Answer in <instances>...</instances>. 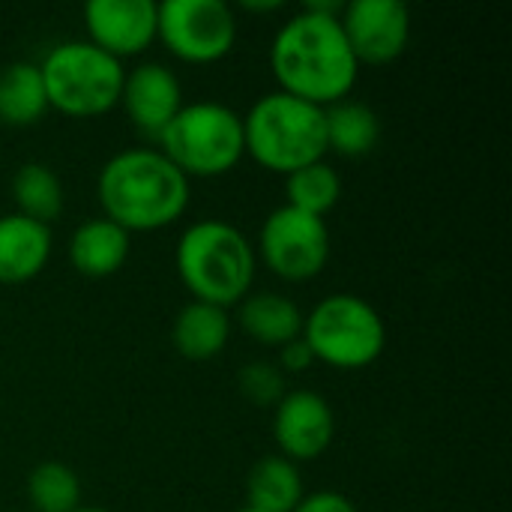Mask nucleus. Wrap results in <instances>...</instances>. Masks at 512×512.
Returning <instances> with one entry per match:
<instances>
[{"label":"nucleus","mask_w":512,"mask_h":512,"mask_svg":"<svg viewBox=\"0 0 512 512\" xmlns=\"http://www.w3.org/2000/svg\"><path fill=\"white\" fill-rule=\"evenodd\" d=\"M339 0H312L270 42V69L282 93L327 108L348 99L360 63L342 33Z\"/></svg>","instance_id":"obj_1"},{"label":"nucleus","mask_w":512,"mask_h":512,"mask_svg":"<svg viewBox=\"0 0 512 512\" xmlns=\"http://www.w3.org/2000/svg\"><path fill=\"white\" fill-rule=\"evenodd\" d=\"M96 198L105 219L144 234L174 225L189 207L192 186L159 147H129L99 168Z\"/></svg>","instance_id":"obj_2"},{"label":"nucleus","mask_w":512,"mask_h":512,"mask_svg":"<svg viewBox=\"0 0 512 512\" xmlns=\"http://www.w3.org/2000/svg\"><path fill=\"white\" fill-rule=\"evenodd\" d=\"M174 264L192 300L219 309L237 306L258 273L255 246L237 225L222 219L192 222L177 240Z\"/></svg>","instance_id":"obj_3"},{"label":"nucleus","mask_w":512,"mask_h":512,"mask_svg":"<svg viewBox=\"0 0 512 512\" xmlns=\"http://www.w3.org/2000/svg\"><path fill=\"white\" fill-rule=\"evenodd\" d=\"M243 144L255 165L282 177L324 162V108L282 90L264 93L243 114Z\"/></svg>","instance_id":"obj_4"},{"label":"nucleus","mask_w":512,"mask_h":512,"mask_svg":"<svg viewBox=\"0 0 512 512\" xmlns=\"http://www.w3.org/2000/svg\"><path fill=\"white\" fill-rule=\"evenodd\" d=\"M48 108L90 120L102 117L120 105V90L126 69L120 60L105 54L87 39H66L57 42L39 63Z\"/></svg>","instance_id":"obj_5"},{"label":"nucleus","mask_w":512,"mask_h":512,"mask_svg":"<svg viewBox=\"0 0 512 512\" xmlns=\"http://www.w3.org/2000/svg\"><path fill=\"white\" fill-rule=\"evenodd\" d=\"M159 150L183 177H222L246 156L243 114L222 102H183L177 117L156 138Z\"/></svg>","instance_id":"obj_6"},{"label":"nucleus","mask_w":512,"mask_h":512,"mask_svg":"<svg viewBox=\"0 0 512 512\" xmlns=\"http://www.w3.org/2000/svg\"><path fill=\"white\" fill-rule=\"evenodd\" d=\"M306 345L315 363L339 372H360L372 366L387 348V324L381 312L357 294H330L303 315Z\"/></svg>","instance_id":"obj_7"},{"label":"nucleus","mask_w":512,"mask_h":512,"mask_svg":"<svg viewBox=\"0 0 512 512\" xmlns=\"http://www.w3.org/2000/svg\"><path fill=\"white\" fill-rule=\"evenodd\" d=\"M156 39L189 66H210L231 54L237 15L225 0H162Z\"/></svg>","instance_id":"obj_8"},{"label":"nucleus","mask_w":512,"mask_h":512,"mask_svg":"<svg viewBox=\"0 0 512 512\" xmlns=\"http://www.w3.org/2000/svg\"><path fill=\"white\" fill-rule=\"evenodd\" d=\"M255 258L282 282H309L330 261V228L324 219L282 204L261 222Z\"/></svg>","instance_id":"obj_9"},{"label":"nucleus","mask_w":512,"mask_h":512,"mask_svg":"<svg viewBox=\"0 0 512 512\" xmlns=\"http://www.w3.org/2000/svg\"><path fill=\"white\" fill-rule=\"evenodd\" d=\"M339 24L360 66L393 63L411 42V9L402 0H351Z\"/></svg>","instance_id":"obj_10"},{"label":"nucleus","mask_w":512,"mask_h":512,"mask_svg":"<svg viewBox=\"0 0 512 512\" xmlns=\"http://www.w3.org/2000/svg\"><path fill=\"white\" fill-rule=\"evenodd\" d=\"M336 435L330 402L315 390H291L273 405V441L288 462H315Z\"/></svg>","instance_id":"obj_11"},{"label":"nucleus","mask_w":512,"mask_h":512,"mask_svg":"<svg viewBox=\"0 0 512 512\" xmlns=\"http://www.w3.org/2000/svg\"><path fill=\"white\" fill-rule=\"evenodd\" d=\"M87 42L114 60L138 57L156 42L159 3L153 0H90L84 6Z\"/></svg>","instance_id":"obj_12"},{"label":"nucleus","mask_w":512,"mask_h":512,"mask_svg":"<svg viewBox=\"0 0 512 512\" xmlns=\"http://www.w3.org/2000/svg\"><path fill=\"white\" fill-rule=\"evenodd\" d=\"M120 105L141 135L159 138L183 108V84L171 66L147 60L126 72Z\"/></svg>","instance_id":"obj_13"},{"label":"nucleus","mask_w":512,"mask_h":512,"mask_svg":"<svg viewBox=\"0 0 512 512\" xmlns=\"http://www.w3.org/2000/svg\"><path fill=\"white\" fill-rule=\"evenodd\" d=\"M51 225L21 213L0 216V285L33 282L51 261Z\"/></svg>","instance_id":"obj_14"},{"label":"nucleus","mask_w":512,"mask_h":512,"mask_svg":"<svg viewBox=\"0 0 512 512\" xmlns=\"http://www.w3.org/2000/svg\"><path fill=\"white\" fill-rule=\"evenodd\" d=\"M66 255L75 273L87 279H108L126 267L132 255V234L105 216L87 219L72 231Z\"/></svg>","instance_id":"obj_15"},{"label":"nucleus","mask_w":512,"mask_h":512,"mask_svg":"<svg viewBox=\"0 0 512 512\" xmlns=\"http://www.w3.org/2000/svg\"><path fill=\"white\" fill-rule=\"evenodd\" d=\"M237 324L252 342H258L264 348H282L303 333V312L285 294H276V291L252 294L249 291L237 303Z\"/></svg>","instance_id":"obj_16"},{"label":"nucleus","mask_w":512,"mask_h":512,"mask_svg":"<svg viewBox=\"0 0 512 512\" xmlns=\"http://www.w3.org/2000/svg\"><path fill=\"white\" fill-rule=\"evenodd\" d=\"M231 339V315L228 309L210 306V303H186L174 324H171V342L180 357L192 363H207L219 357L228 348Z\"/></svg>","instance_id":"obj_17"},{"label":"nucleus","mask_w":512,"mask_h":512,"mask_svg":"<svg viewBox=\"0 0 512 512\" xmlns=\"http://www.w3.org/2000/svg\"><path fill=\"white\" fill-rule=\"evenodd\" d=\"M324 135H327V153L360 159L378 147L381 138V120L375 108L357 99H342L324 108Z\"/></svg>","instance_id":"obj_18"},{"label":"nucleus","mask_w":512,"mask_h":512,"mask_svg":"<svg viewBox=\"0 0 512 512\" xmlns=\"http://www.w3.org/2000/svg\"><path fill=\"white\" fill-rule=\"evenodd\" d=\"M300 465L285 456H264L246 474V507L258 512H294L303 501Z\"/></svg>","instance_id":"obj_19"},{"label":"nucleus","mask_w":512,"mask_h":512,"mask_svg":"<svg viewBox=\"0 0 512 512\" xmlns=\"http://www.w3.org/2000/svg\"><path fill=\"white\" fill-rule=\"evenodd\" d=\"M48 96L39 63L15 60L0 69V123L12 129L33 126L45 117Z\"/></svg>","instance_id":"obj_20"},{"label":"nucleus","mask_w":512,"mask_h":512,"mask_svg":"<svg viewBox=\"0 0 512 512\" xmlns=\"http://www.w3.org/2000/svg\"><path fill=\"white\" fill-rule=\"evenodd\" d=\"M15 213L51 225L63 213V183L45 162H24L12 174Z\"/></svg>","instance_id":"obj_21"},{"label":"nucleus","mask_w":512,"mask_h":512,"mask_svg":"<svg viewBox=\"0 0 512 512\" xmlns=\"http://www.w3.org/2000/svg\"><path fill=\"white\" fill-rule=\"evenodd\" d=\"M342 198V174L330 162L306 165L285 177V204L324 219Z\"/></svg>","instance_id":"obj_22"},{"label":"nucleus","mask_w":512,"mask_h":512,"mask_svg":"<svg viewBox=\"0 0 512 512\" xmlns=\"http://www.w3.org/2000/svg\"><path fill=\"white\" fill-rule=\"evenodd\" d=\"M27 504L33 512H75L81 507V480L63 462H42L27 474Z\"/></svg>","instance_id":"obj_23"},{"label":"nucleus","mask_w":512,"mask_h":512,"mask_svg":"<svg viewBox=\"0 0 512 512\" xmlns=\"http://www.w3.org/2000/svg\"><path fill=\"white\" fill-rule=\"evenodd\" d=\"M237 387H240L243 399H249L261 408H273L285 396V375L273 363H249L240 369Z\"/></svg>","instance_id":"obj_24"},{"label":"nucleus","mask_w":512,"mask_h":512,"mask_svg":"<svg viewBox=\"0 0 512 512\" xmlns=\"http://www.w3.org/2000/svg\"><path fill=\"white\" fill-rule=\"evenodd\" d=\"M294 512H357L354 501L345 498L342 492H312L303 495V501L294 507Z\"/></svg>","instance_id":"obj_25"},{"label":"nucleus","mask_w":512,"mask_h":512,"mask_svg":"<svg viewBox=\"0 0 512 512\" xmlns=\"http://www.w3.org/2000/svg\"><path fill=\"white\" fill-rule=\"evenodd\" d=\"M279 363H282L285 372H306V369L315 366V354H312V348L306 345V339L297 336L294 342H288V345L279 348Z\"/></svg>","instance_id":"obj_26"},{"label":"nucleus","mask_w":512,"mask_h":512,"mask_svg":"<svg viewBox=\"0 0 512 512\" xmlns=\"http://www.w3.org/2000/svg\"><path fill=\"white\" fill-rule=\"evenodd\" d=\"M243 9L246 12H276V9H282V3L279 0H261V3L258 0H246Z\"/></svg>","instance_id":"obj_27"},{"label":"nucleus","mask_w":512,"mask_h":512,"mask_svg":"<svg viewBox=\"0 0 512 512\" xmlns=\"http://www.w3.org/2000/svg\"><path fill=\"white\" fill-rule=\"evenodd\" d=\"M75 512H108V510H99V507H84V504H81V507H78Z\"/></svg>","instance_id":"obj_28"},{"label":"nucleus","mask_w":512,"mask_h":512,"mask_svg":"<svg viewBox=\"0 0 512 512\" xmlns=\"http://www.w3.org/2000/svg\"><path fill=\"white\" fill-rule=\"evenodd\" d=\"M237 512H258V510H252V507H243V510H237Z\"/></svg>","instance_id":"obj_29"}]
</instances>
